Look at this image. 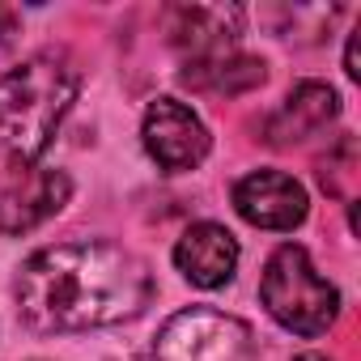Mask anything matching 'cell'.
<instances>
[{
    "label": "cell",
    "mask_w": 361,
    "mask_h": 361,
    "mask_svg": "<svg viewBox=\"0 0 361 361\" xmlns=\"http://www.w3.org/2000/svg\"><path fill=\"white\" fill-rule=\"evenodd\" d=\"M264 77H268L264 60L243 56V51H226L213 60H188V68H183V85L209 90V94H243V90L264 85Z\"/></svg>",
    "instance_id": "8fae6325"
},
{
    "label": "cell",
    "mask_w": 361,
    "mask_h": 361,
    "mask_svg": "<svg viewBox=\"0 0 361 361\" xmlns=\"http://www.w3.org/2000/svg\"><path fill=\"white\" fill-rule=\"evenodd\" d=\"M293 361H331V357H323V353H298Z\"/></svg>",
    "instance_id": "5bb4252c"
},
{
    "label": "cell",
    "mask_w": 361,
    "mask_h": 361,
    "mask_svg": "<svg viewBox=\"0 0 361 361\" xmlns=\"http://www.w3.org/2000/svg\"><path fill=\"white\" fill-rule=\"evenodd\" d=\"M238 35H243L238 5H183L174 9V22H170L174 47L192 51V60H213V56L234 51Z\"/></svg>",
    "instance_id": "9c48e42d"
},
{
    "label": "cell",
    "mask_w": 361,
    "mask_h": 361,
    "mask_svg": "<svg viewBox=\"0 0 361 361\" xmlns=\"http://www.w3.org/2000/svg\"><path fill=\"white\" fill-rule=\"evenodd\" d=\"M174 268L196 289H221L238 272V238L217 221H196L174 243Z\"/></svg>",
    "instance_id": "ba28073f"
},
{
    "label": "cell",
    "mask_w": 361,
    "mask_h": 361,
    "mask_svg": "<svg viewBox=\"0 0 361 361\" xmlns=\"http://www.w3.org/2000/svg\"><path fill=\"white\" fill-rule=\"evenodd\" d=\"M157 361H255V336L243 319L213 310V306H188L161 323Z\"/></svg>",
    "instance_id": "277c9868"
},
{
    "label": "cell",
    "mask_w": 361,
    "mask_h": 361,
    "mask_svg": "<svg viewBox=\"0 0 361 361\" xmlns=\"http://www.w3.org/2000/svg\"><path fill=\"white\" fill-rule=\"evenodd\" d=\"M259 298H264L268 314L281 327H289L293 336H323L340 319L336 285L310 264L306 247H298V243H285L268 255Z\"/></svg>",
    "instance_id": "3957f363"
},
{
    "label": "cell",
    "mask_w": 361,
    "mask_h": 361,
    "mask_svg": "<svg viewBox=\"0 0 361 361\" xmlns=\"http://www.w3.org/2000/svg\"><path fill=\"white\" fill-rule=\"evenodd\" d=\"M153 302V272L115 243H60L30 255L18 272V310L26 327L90 331L136 319Z\"/></svg>",
    "instance_id": "6da1fadb"
},
{
    "label": "cell",
    "mask_w": 361,
    "mask_h": 361,
    "mask_svg": "<svg viewBox=\"0 0 361 361\" xmlns=\"http://www.w3.org/2000/svg\"><path fill=\"white\" fill-rule=\"evenodd\" d=\"M344 73L357 81L361 73H357V35H348V51H344Z\"/></svg>",
    "instance_id": "4fadbf2b"
},
{
    "label": "cell",
    "mask_w": 361,
    "mask_h": 361,
    "mask_svg": "<svg viewBox=\"0 0 361 361\" xmlns=\"http://www.w3.org/2000/svg\"><path fill=\"white\" fill-rule=\"evenodd\" d=\"M140 136H145V153L166 170V174H183V170H196L204 157H209V128L204 119L178 98H157L149 111H145V123H140Z\"/></svg>",
    "instance_id": "8992f818"
},
{
    "label": "cell",
    "mask_w": 361,
    "mask_h": 361,
    "mask_svg": "<svg viewBox=\"0 0 361 361\" xmlns=\"http://www.w3.org/2000/svg\"><path fill=\"white\" fill-rule=\"evenodd\" d=\"M73 196L68 174L43 161H9L0 178V234H30Z\"/></svg>",
    "instance_id": "5b68a950"
},
{
    "label": "cell",
    "mask_w": 361,
    "mask_h": 361,
    "mask_svg": "<svg viewBox=\"0 0 361 361\" xmlns=\"http://www.w3.org/2000/svg\"><path fill=\"white\" fill-rule=\"evenodd\" d=\"M340 115V94L323 81H302L285 102L281 111L268 119V140L272 145H293V140H306L314 132H323L331 119Z\"/></svg>",
    "instance_id": "30bf717a"
},
{
    "label": "cell",
    "mask_w": 361,
    "mask_h": 361,
    "mask_svg": "<svg viewBox=\"0 0 361 361\" xmlns=\"http://www.w3.org/2000/svg\"><path fill=\"white\" fill-rule=\"evenodd\" d=\"M81 77L64 51H39L0 77V153L9 161H39L77 102Z\"/></svg>",
    "instance_id": "7a4b0ae2"
},
{
    "label": "cell",
    "mask_w": 361,
    "mask_h": 361,
    "mask_svg": "<svg viewBox=\"0 0 361 361\" xmlns=\"http://www.w3.org/2000/svg\"><path fill=\"white\" fill-rule=\"evenodd\" d=\"M13 35H18V13L9 5H0V43H13Z\"/></svg>",
    "instance_id": "7c38bea8"
},
{
    "label": "cell",
    "mask_w": 361,
    "mask_h": 361,
    "mask_svg": "<svg viewBox=\"0 0 361 361\" xmlns=\"http://www.w3.org/2000/svg\"><path fill=\"white\" fill-rule=\"evenodd\" d=\"M234 209L243 221L259 230H298L310 213L306 188L285 170H251L247 178L234 183Z\"/></svg>",
    "instance_id": "52a82bcc"
}]
</instances>
